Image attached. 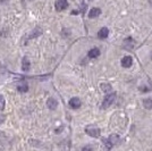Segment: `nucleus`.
Segmentation results:
<instances>
[{"label": "nucleus", "instance_id": "1", "mask_svg": "<svg viewBox=\"0 0 152 151\" xmlns=\"http://www.w3.org/2000/svg\"><path fill=\"white\" fill-rule=\"evenodd\" d=\"M115 99H116V94L115 93H110L108 94L104 99H103V102H102V106L101 107L103 108V109H106V108H108L114 101H115Z\"/></svg>", "mask_w": 152, "mask_h": 151}, {"label": "nucleus", "instance_id": "2", "mask_svg": "<svg viewBox=\"0 0 152 151\" xmlns=\"http://www.w3.org/2000/svg\"><path fill=\"white\" fill-rule=\"evenodd\" d=\"M85 132H86L90 137H100V129H98V127H95V126H92V125L87 126L86 129H85Z\"/></svg>", "mask_w": 152, "mask_h": 151}, {"label": "nucleus", "instance_id": "3", "mask_svg": "<svg viewBox=\"0 0 152 151\" xmlns=\"http://www.w3.org/2000/svg\"><path fill=\"white\" fill-rule=\"evenodd\" d=\"M55 7L58 12H61L68 7V2H67V0H57L55 4Z\"/></svg>", "mask_w": 152, "mask_h": 151}, {"label": "nucleus", "instance_id": "4", "mask_svg": "<svg viewBox=\"0 0 152 151\" xmlns=\"http://www.w3.org/2000/svg\"><path fill=\"white\" fill-rule=\"evenodd\" d=\"M132 64H133V58L130 57V56H125V57L122 59V66L125 67V68L130 67Z\"/></svg>", "mask_w": 152, "mask_h": 151}, {"label": "nucleus", "instance_id": "5", "mask_svg": "<svg viewBox=\"0 0 152 151\" xmlns=\"http://www.w3.org/2000/svg\"><path fill=\"white\" fill-rule=\"evenodd\" d=\"M81 105H82V102H81V100L79 99V98H72L71 101H69V106H71L72 108H74V109L80 108Z\"/></svg>", "mask_w": 152, "mask_h": 151}, {"label": "nucleus", "instance_id": "6", "mask_svg": "<svg viewBox=\"0 0 152 151\" xmlns=\"http://www.w3.org/2000/svg\"><path fill=\"white\" fill-rule=\"evenodd\" d=\"M101 14V9L100 8H92L89 13V17L90 18H94V17H98L99 15Z\"/></svg>", "mask_w": 152, "mask_h": 151}, {"label": "nucleus", "instance_id": "7", "mask_svg": "<svg viewBox=\"0 0 152 151\" xmlns=\"http://www.w3.org/2000/svg\"><path fill=\"white\" fill-rule=\"evenodd\" d=\"M30 67H31L30 60L26 57H24L23 58V61H22V69L24 72H27V71H30Z\"/></svg>", "mask_w": 152, "mask_h": 151}, {"label": "nucleus", "instance_id": "8", "mask_svg": "<svg viewBox=\"0 0 152 151\" xmlns=\"http://www.w3.org/2000/svg\"><path fill=\"white\" fill-rule=\"evenodd\" d=\"M47 106H48V108H50V109H56L57 108V106H58V102H57V100L56 99H53V98H50L49 100L47 101Z\"/></svg>", "mask_w": 152, "mask_h": 151}, {"label": "nucleus", "instance_id": "9", "mask_svg": "<svg viewBox=\"0 0 152 151\" xmlns=\"http://www.w3.org/2000/svg\"><path fill=\"white\" fill-rule=\"evenodd\" d=\"M108 35H109V30L107 29V27H102V29H100V31L98 32V36H99L100 39H106Z\"/></svg>", "mask_w": 152, "mask_h": 151}, {"label": "nucleus", "instance_id": "10", "mask_svg": "<svg viewBox=\"0 0 152 151\" xmlns=\"http://www.w3.org/2000/svg\"><path fill=\"white\" fill-rule=\"evenodd\" d=\"M87 56L90 58H97L100 56V50L98 49V48H93V49H91V50L89 51V53H87Z\"/></svg>", "mask_w": 152, "mask_h": 151}, {"label": "nucleus", "instance_id": "11", "mask_svg": "<svg viewBox=\"0 0 152 151\" xmlns=\"http://www.w3.org/2000/svg\"><path fill=\"white\" fill-rule=\"evenodd\" d=\"M17 90H18L19 92H26V91L29 90V86H27V84H26L25 82H19V83L17 84Z\"/></svg>", "mask_w": 152, "mask_h": 151}, {"label": "nucleus", "instance_id": "12", "mask_svg": "<svg viewBox=\"0 0 152 151\" xmlns=\"http://www.w3.org/2000/svg\"><path fill=\"white\" fill-rule=\"evenodd\" d=\"M108 141V143L112 147L114 144H116L118 141H119V137H118V135L117 134H112V135H110V137H109V140H107Z\"/></svg>", "mask_w": 152, "mask_h": 151}, {"label": "nucleus", "instance_id": "13", "mask_svg": "<svg viewBox=\"0 0 152 151\" xmlns=\"http://www.w3.org/2000/svg\"><path fill=\"white\" fill-rule=\"evenodd\" d=\"M143 105L146 109H152V99H144Z\"/></svg>", "mask_w": 152, "mask_h": 151}, {"label": "nucleus", "instance_id": "14", "mask_svg": "<svg viewBox=\"0 0 152 151\" xmlns=\"http://www.w3.org/2000/svg\"><path fill=\"white\" fill-rule=\"evenodd\" d=\"M5 105H6V102H5V98H4V95H1V94H0V110H2V109L5 108Z\"/></svg>", "mask_w": 152, "mask_h": 151}, {"label": "nucleus", "instance_id": "15", "mask_svg": "<svg viewBox=\"0 0 152 151\" xmlns=\"http://www.w3.org/2000/svg\"><path fill=\"white\" fill-rule=\"evenodd\" d=\"M101 89L104 91V92H108V91L111 90V86L108 85V84H101Z\"/></svg>", "mask_w": 152, "mask_h": 151}, {"label": "nucleus", "instance_id": "16", "mask_svg": "<svg viewBox=\"0 0 152 151\" xmlns=\"http://www.w3.org/2000/svg\"><path fill=\"white\" fill-rule=\"evenodd\" d=\"M82 151H93V149H92L91 145H85V147L82 149Z\"/></svg>", "mask_w": 152, "mask_h": 151}, {"label": "nucleus", "instance_id": "17", "mask_svg": "<svg viewBox=\"0 0 152 151\" xmlns=\"http://www.w3.org/2000/svg\"><path fill=\"white\" fill-rule=\"evenodd\" d=\"M5 121V116H0V124Z\"/></svg>", "mask_w": 152, "mask_h": 151}]
</instances>
